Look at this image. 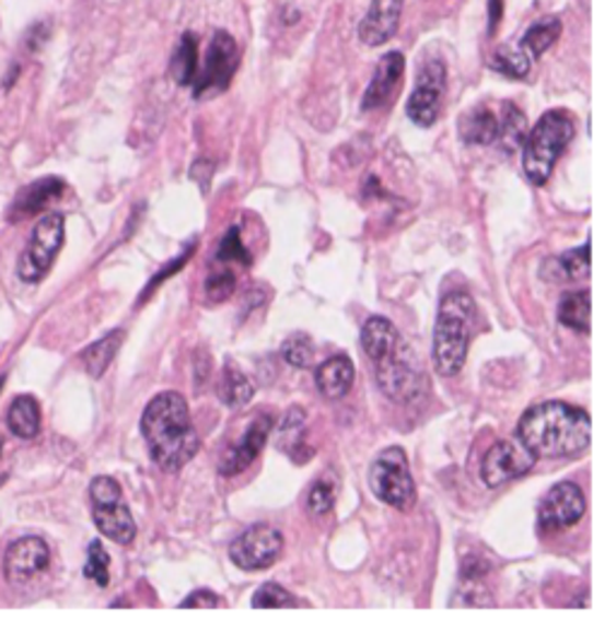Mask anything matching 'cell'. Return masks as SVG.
Masks as SVG:
<instances>
[{"label":"cell","mask_w":616,"mask_h":633,"mask_svg":"<svg viewBox=\"0 0 616 633\" xmlns=\"http://www.w3.org/2000/svg\"><path fill=\"white\" fill-rule=\"evenodd\" d=\"M559 37H561V20L557 15H547L527 27V32L521 39V49L530 58H539V56H545L554 44H557Z\"/></svg>","instance_id":"26"},{"label":"cell","mask_w":616,"mask_h":633,"mask_svg":"<svg viewBox=\"0 0 616 633\" xmlns=\"http://www.w3.org/2000/svg\"><path fill=\"white\" fill-rule=\"evenodd\" d=\"M140 429L152 460L164 472L184 470L200 448V438L190 424L188 402L176 390L160 392L150 400Z\"/></svg>","instance_id":"3"},{"label":"cell","mask_w":616,"mask_h":633,"mask_svg":"<svg viewBox=\"0 0 616 633\" xmlns=\"http://www.w3.org/2000/svg\"><path fill=\"white\" fill-rule=\"evenodd\" d=\"M361 348L373 364L379 388L393 402L409 405L425 396L429 380L388 318L371 316L367 320L361 328Z\"/></svg>","instance_id":"2"},{"label":"cell","mask_w":616,"mask_h":633,"mask_svg":"<svg viewBox=\"0 0 616 633\" xmlns=\"http://www.w3.org/2000/svg\"><path fill=\"white\" fill-rule=\"evenodd\" d=\"M198 75V39L193 32L181 37L176 51L172 56V78L181 87H190Z\"/></svg>","instance_id":"28"},{"label":"cell","mask_w":616,"mask_h":633,"mask_svg":"<svg viewBox=\"0 0 616 633\" xmlns=\"http://www.w3.org/2000/svg\"><path fill=\"white\" fill-rule=\"evenodd\" d=\"M66 238V218L60 212H48L36 222L32 238L18 262L20 280L36 284L46 278Z\"/></svg>","instance_id":"8"},{"label":"cell","mask_w":616,"mask_h":633,"mask_svg":"<svg viewBox=\"0 0 616 633\" xmlns=\"http://www.w3.org/2000/svg\"><path fill=\"white\" fill-rule=\"evenodd\" d=\"M337 492H340V480H337L335 472H323L316 482L311 484L309 494H306V508L313 513V516L321 518L325 513H330Z\"/></svg>","instance_id":"30"},{"label":"cell","mask_w":616,"mask_h":633,"mask_svg":"<svg viewBox=\"0 0 616 633\" xmlns=\"http://www.w3.org/2000/svg\"><path fill=\"white\" fill-rule=\"evenodd\" d=\"M234 286H236V278L232 270H217L208 280H205V294H208V302L222 304L234 294Z\"/></svg>","instance_id":"37"},{"label":"cell","mask_w":616,"mask_h":633,"mask_svg":"<svg viewBox=\"0 0 616 633\" xmlns=\"http://www.w3.org/2000/svg\"><path fill=\"white\" fill-rule=\"evenodd\" d=\"M124 340H126V332L114 330V332H108V336H104L102 340H96L94 344H90V348L80 354V360L92 378L104 376L106 368L112 366L114 356L118 354L120 344H124Z\"/></svg>","instance_id":"23"},{"label":"cell","mask_w":616,"mask_h":633,"mask_svg":"<svg viewBox=\"0 0 616 633\" xmlns=\"http://www.w3.org/2000/svg\"><path fill=\"white\" fill-rule=\"evenodd\" d=\"M403 75H405V56L400 51L385 54L379 61L376 70H373V78L364 92V99H361V109L364 112L381 109V106L393 97V92L400 85Z\"/></svg>","instance_id":"18"},{"label":"cell","mask_w":616,"mask_h":633,"mask_svg":"<svg viewBox=\"0 0 616 633\" xmlns=\"http://www.w3.org/2000/svg\"><path fill=\"white\" fill-rule=\"evenodd\" d=\"M576 126L566 112L551 109L539 116L523 142V172L533 186H545L559 157L571 145Z\"/></svg>","instance_id":"5"},{"label":"cell","mask_w":616,"mask_h":633,"mask_svg":"<svg viewBox=\"0 0 616 633\" xmlns=\"http://www.w3.org/2000/svg\"><path fill=\"white\" fill-rule=\"evenodd\" d=\"M282 360L294 368H309L313 362V342L306 332H294L282 342Z\"/></svg>","instance_id":"33"},{"label":"cell","mask_w":616,"mask_h":633,"mask_svg":"<svg viewBox=\"0 0 616 633\" xmlns=\"http://www.w3.org/2000/svg\"><path fill=\"white\" fill-rule=\"evenodd\" d=\"M66 190V181L58 176H48V178H39V181H34L30 186H24L20 194L15 196L8 212V220L12 224H18L22 220H30L34 214L44 212L48 206H51L54 200H58L63 196Z\"/></svg>","instance_id":"16"},{"label":"cell","mask_w":616,"mask_h":633,"mask_svg":"<svg viewBox=\"0 0 616 633\" xmlns=\"http://www.w3.org/2000/svg\"><path fill=\"white\" fill-rule=\"evenodd\" d=\"M547 266L557 268V272L549 274V280H578V278H588L590 272V238L581 248H571L566 250L563 256L549 260Z\"/></svg>","instance_id":"29"},{"label":"cell","mask_w":616,"mask_h":633,"mask_svg":"<svg viewBox=\"0 0 616 633\" xmlns=\"http://www.w3.org/2000/svg\"><path fill=\"white\" fill-rule=\"evenodd\" d=\"M284 549V537L275 525H251L248 530L241 532L229 547V559L241 571H263L270 568L280 559Z\"/></svg>","instance_id":"10"},{"label":"cell","mask_w":616,"mask_h":633,"mask_svg":"<svg viewBox=\"0 0 616 633\" xmlns=\"http://www.w3.org/2000/svg\"><path fill=\"white\" fill-rule=\"evenodd\" d=\"M515 438L533 450L535 458H573L588 450L593 438V420L569 402L547 400L525 410Z\"/></svg>","instance_id":"1"},{"label":"cell","mask_w":616,"mask_h":633,"mask_svg":"<svg viewBox=\"0 0 616 633\" xmlns=\"http://www.w3.org/2000/svg\"><path fill=\"white\" fill-rule=\"evenodd\" d=\"M272 432V417L270 414H258L256 420L248 424V429L236 444L224 453V458L220 462V472L224 477H234L248 470L256 458L263 453L265 444H268V436Z\"/></svg>","instance_id":"15"},{"label":"cell","mask_w":616,"mask_h":633,"mask_svg":"<svg viewBox=\"0 0 616 633\" xmlns=\"http://www.w3.org/2000/svg\"><path fill=\"white\" fill-rule=\"evenodd\" d=\"M445 94V63L441 58H429L419 66L417 87L407 99L409 121L419 128H431L439 121L441 104Z\"/></svg>","instance_id":"11"},{"label":"cell","mask_w":616,"mask_h":633,"mask_svg":"<svg viewBox=\"0 0 616 633\" xmlns=\"http://www.w3.org/2000/svg\"><path fill=\"white\" fill-rule=\"evenodd\" d=\"M220 605V595L212 593V590H196L190 593L184 602H181V609H212Z\"/></svg>","instance_id":"39"},{"label":"cell","mask_w":616,"mask_h":633,"mask_svg":"<svg viewBox=\"0 0 616 633\" xmlns=\"http://www.w3.org/2000/svg\"><path fill=\"white\" fill-rule=\"evenodd\" d=\"M239 68V46L232 34L220 30L208 46V56H205V66L193 82V97L205 99L210 94H220L229 85Z\"/></svg>","instance_id":"9"},{"label":"cell","mask_w":616,"mask_h":633,"mask_svg":"<svg viewBox=\"0 0 616 633\" xmlns=\"http://www.w3.org/2000/svg\"><path fill=\"white\" fill-rule=\"evenodd\" d=\"M533 58H530L523 49H511V46H503V49L493 51L489 58V68L497 70L503 78L511 80H525L530 75V68H533Z\"/></svg>","instance_id":"31"},{"label":"cell","mask_w":616,"mask_h":633,"mask_svg":"<svg viewBox=\"0 0 616 633\" xmlns=\"http://www.w3.org/2000/svg\"><path fill=\"white\" fill-rule=\"evenodd\" d=\"M46 39H48V27L44 25V22H36V25L27 34V46L32 51H36Z\"/></svg>","instance_id":"41"},{"label":"cell","mask_w":616,"mask_h":633,"mask_svg":"<svg viewBox=\"0 0 616 633\" xmlns=\"http://www.w3.org/2000/svg\"><path fill=\"white\" fill-rule=\"evenodd\" d=\"M220 262H239V266H244L248 268L253 258L248 254V248L244 246V242H241V232H239V226H232V230H226L224 238L220 242V248H217V256H214Z\"/></svg>","instance_id":"35"},{"label":"cell","mask_w":616,"mask_h":633,"mask_svg":"<svg viewBox=\"0 0 616 633\" xmlns=\"http://www.w3.org/2000/svg\"><path fill=\"white\" fill-rule=\"evenodd\" d=\"M306 434V412L301 408H292L280 424V448L287 450L297 465H304L306 458L313 456V450L304 441Z\"/></svg>","instance_id":"21"},{"label":"cell","mask_w":616,"mask_h":633,"mask_svg":"<svg viewBox=\"0 0 616 633\" xmlns=\"http://www.w3.org/2000/svg\"><path fill=\"white\" fill-rule=\"evenodd\" d=\"M90 504L96 530L106 540H114L116 544H130L136 540V520H132V513L124 499V489L114 477H94L90 484Z\"/></svg>","instance_id":"6"},{"label":"cell","mask_w":616,"mask_h":633,"mask_svg":"<svg viewBox=\"0 0 616 633\" xmlns=\"http://www.w3.org/2000/svg\"><path fill=\"white\" fill-rule=\"evenodd\" d=\"M537 458L533 450H527L518 438H505L493 444L485 460H481V482L489 489H497L505 482H513L518 477L527 474L535 468Z\"/></svg>","instance_id":"12"},{"label":"cell","mask_w":616,"mask_h":633,"mask_svg":"<svg viewBox=\"0 0 616 633\" xmlns=\"http://www.w3.org/2000/svg\"><path fill=\"white\" fill-rule=\"evenodd\" d=\"M461 138L467 145H493L499 138V116L489 106H475L463 116Z\"/></svg>","instance_id":"20"},{"label":"cell","mask_w":616,"mask_h":633,"mask_svg":"<svg viewBox=\"0 0 616 633\" xmlns=\"http://www.w3.org/2000/svg\"><path fill=\"white\" fill-rule=\"evenodd\" d=\"M593 296L588 290L578 292H566L559 302L557 318L563 328L576 330V332H590V308H593Z\"/></svg>","instance_id":"25"},{"label":"cell","mask_w":616,"mask_h":633,"mask_svg":"<svg viewBox=\"0 0 616 633\" xmlns=\"http://www.w3.org/2000/svg\"><path fill=\"white\" fill-rule=\"evenodd\" d=\"M405 0H371L367 17L359 25V39L367 46H383L400 27Z\"/></svg>","instance_id":"17"},{"label":"cell","mask_w":616,"mask_h":633,"mask_svg":"<svg viewBox=\"0 0 616 633\" xmlns=\"http://www.w3.org/2000/svg\"><path fill=\"white\" fill-rule=\"evenodd\" d=\"M3 444H5V441H3V434H0V453H3Z\"/></svg>","instance_id":"42"},{"label":"cell","mask_w":616,"mask_h":633,"mask_svg":"<svg viewBox=\"0 0 616 633\" xmlns=\"http://www.w3.org/2000/svg\"><path fill=\"white\" fill-rule=\"evenodd\" d=\"M503 22V0H489V37H497Z\"/></svg>","instance_id":"40"},{"label":"cell","mask_w":616,"mask_h":633,"mask_svg":"<svg viewBox=\"0 0 616 633\" xmlns=\"http://www.w3.org/2000/svg\"><path fill=\"white\" fill-rule=\"evenodd\" d=\"M585 494L583 489L573 482L554 484L545 494L537 513L539 532L566 530L583 518L585 513Z\"/></svg>","instance_id":"13"},{"label":"cell","mask_w":616,"mask_h":633,"mask_svg":"<svg viewBox=\"0 0 616 633\" xmlns=\"http://www.w3.org/2000/svg\"><path fill=\"white\" fill-rule=\"evenodd\" d=\"M217 396H220L226 408H244L256 396V386L251 384V378L234 362H226L220 386H217Z\"/></svg>","instance_id":"24"},{"label":"cell","mask_w":616,"mask_h":633,"mask_svg":"<svg viewBox=\"0 0 616 633\" xmlns=\"http://www.w3.org/2000/svg\"><path fill=\"white\" fill-rule=\"evenodd\" d=\"M84 578L94 581L100 588H106L108 585V554L100 540L90 542L88 547V564H84Z\"/></svg>","instance_id":"36"},{"label":"cell","mask_w":616,"mask_h":633,"mask_svg":"<svg viewBox=\"0 0 616 633\" xmlns=\"http://www.w3.org/2000/svg\"><path fill=\"white\" fill-rule=\"evenodd\" d=\"M3 384H5V376H0V390H3Z\"/></svg>","instance_id":"43"},{"label":"cell","mask_w":616,"mask_h":633,"mask_svg":"<svg viewBox=\"0 0 616 633\" xmlns=\"http://www.w3.org/2000/svg\"><path fill=\"white\" fill-rule=\"evenodd\" d=\"M51 564V549L36 535L12 542L3 559V573L12 585H27Z\"/></svg>","instance_id":"14"},{"label":"cell","mask_w":616,"mask_h":633,"mask_svg":"<svg viewBox=\"0 0 616 633\" xmlns=\"http://www.w3.org/2000/svg\"><path fill=\"white\" fill-rule=\"evenodd\" d=\"M527 136V121L525 114L518 109L515 104L505 102L501 106V116H499V138L493 145H499L503 152H515L518 148H523Z\"/></svg>","instance_id":"27"},{"label":"cell","mask_w":616,"mask_h":633,"mask_svg":"<svg viewBox=\"0 0 616 633\" xmlns=\"http://www.w3.org/2000/svg\"><path fill=\"white\" fill-rule=\"evenodd\" d=\"M316 386H318L323 398H328V400L345 398L355 386L352 360H349V356H345V354H337V356H330L328 362H323L316 368Z\"/></svg>","instance_id":"19"},{"label":"cell","mask_w":616,"mask_h":633,"mask_svg":"<svg viewBox=\"0 0 616 633\" xmlns=\"http://www.w3.org/2000/svg\"><path fill=\"white\" fill-rule=\"evenodd\" d=\"M475 302L463 290L449 292L441 298L437 326H433V366L445 378L463 372L473 340Z\"/></svg>","instance_id":"4"},{"label":"cell","mask_w":616,"mask_h":633,"mask_svg":"<svg viewBox=\"0 0 616 633\" xmlns=\"http://www.w3.org/2000/svg\"><path fill=\"white\" fill-rule=\"evenodd\" d=\"M369 487L373 496L395 511H409L417 501L415 477L400 446H391L373 460L369 470Z\"/></svg>","instance_id":"7"},{"label":"cell","mask_w":616,"mask_h":633,"mask_svg":"<svg viewBox=\"0 0 616 633\" xmlns=\"http://www.w3.org/2000/svg\"><path fill=\"white\" fill-rule=\"evenodd\" d=\"M251 605L256 609H287V607H297V597L284 590L282 585L277 583H263L260 588L253 593Z\"/></svg>","instance_id":"34"},{"label":"cell","mask_w":616,"mask_h":633,"mask_svg":"<svg viewBox=\"0 0 616 633\" xmlns=\"http://www.w3.org/2000/svg\"><path fill=\"white\" fill-rule=\"evenodd\" d=\"M8 429L18 438H34L42 429V410L34 396H20L8 410Z\"/></svg>","instance_id":"22"},{"label":"cell","mask_w":616,"mask_h":633,"mask_svg":"<svg viewBox=\"0 0 616 633\" xmlns=\"http://www.w3.org/2000/svg\"><path fill=\"white\" fill-rule=\"evenodd\" d=\"M489 597L485 576H461V588L453 595L451 607H493Z\"/></svg>","instance_id":"32"},{"label":"cell","mask_w":616,"mask_h":633,"mask_svg":"<svg viewBox=\"0 0 616 633\" xmlns=\"http://www.w3.org/2000/svg\"><path fill=\"white\" fill-rule=\"evenodd\" d=\"M193 254H196V244H190V246L184 250V254H181L176 260L168 262V266H164V268H162V272L156 274V278H152V282H150L148 286H144V294L140 296V302H144V298H148V296H150V294L156 290V286H160V284H162L166 278H172V274H176L181 268H184L186 262H188V258H190Z\"/></svg>","instance_id":"38"}]
</instances>
